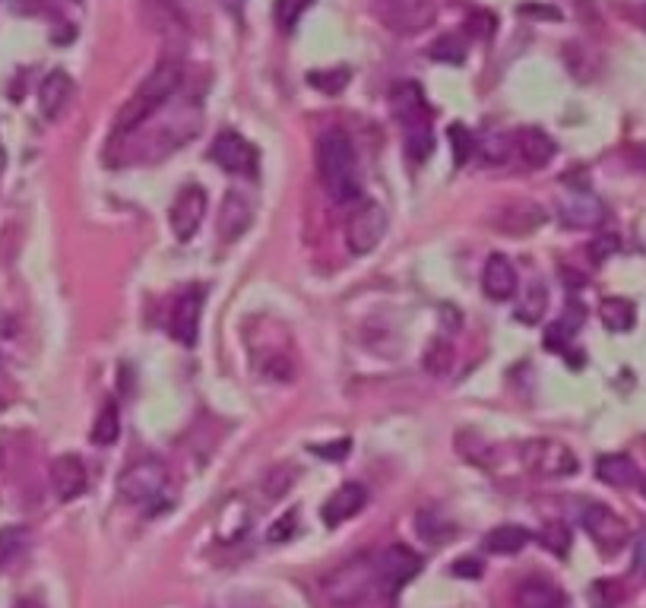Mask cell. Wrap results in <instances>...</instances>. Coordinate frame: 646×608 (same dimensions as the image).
Segmentation results:
<instances>
[{
	"instance_id": "1",
	"label": "cell",
	"mask_w": 646,
	"mask_h": 608,
	"mask_svg": "<svg viewBox=\"0 0 646 608\" xmlns=\"http://www.w3.org/2000/svg\"><path fill=\"white\" fill-rule=\"evenodd\" d=\"M318 172H321L326 194L349 207L361 197V175L359 159H356V146L349 140V134L343 127H330L323 131L318 140Z\"/></svg>"
},
{
	"instance_id": "2",
	"label": "cell",
	"mask_w": 646,
	"mask_h": 608,
	"mask_svg": "<svg viewBox=\"0 0 646 608\" xmlns=\"http://www.w3.org/2000/svg\"><path fill=\"white\" fill-rule=\"evenodd\" d=\"M181 79H184V73H181L178 61H162L140 83V89L121 106L117 117H114V137H127L137 127H144L146 121L178 92Z\"/></svg>"
},
{
	"instance_id": "3",
	"label": "cell",
	"mask_w": 646,
	"mask_h": 608,
	"mask_svg": "<svg viewBox=\"0 0 646 608\" xmlns=\"http://www.w3.org/2000/svg\"><path fill=\"white\" fill-rule=\"evenodd\" d=\"M377 586V558L359 555L321 580L323 599L333 608H359Z\"/></svg>"
},
{
	"instance_id": "4",
	"label": "cell",
	"mask_w": 646,
	"mask_h": 608,
	"mask_svg": "<svg viewBox=\"0 0 646 608\" xmlns=\"http://www.w3.org/2000/svg\"><path fill=\"white\" fill-rule=\"evenodd\" d=\"M371 13L394 36H419L437 20V0H374Z\"/></svg>"
},
{
	"instance_id": "5",
	"label": "cell",
	"mask_w": 646,
	"mask_h": 608,
	"mask_svg": "<svg viewBox=\"0 0 646 608\" xmlns=\"http://www.w3.org/2000/svg\"><path fill=\"white\" fill-rule=\"evenodd\" d=\"M165 485H169V469L156 457H144L131 463L117 479L121 498L131 504H152L165 492Z\"/></svg>"
},
{
	"instance_id": "6",
	"label": "cell",
	"mask_w": 646,
	"mask_h": 608,
	"mask_svg": "<svg viewBox=\"0 0 646 608\" xmlns=\"http://www.w3.org/2000/svg\"><path fill=\"white\" fill-rule=\"evenodd\" d=\"M387 228H390V219L381 203H361L346 222V245L356 257H368L374 248H381V241L387 238Z\"/></svg>"
},
{
	"instance_id": "7",
	"label": "cell",
	"mask_w": 646,
	"mask_h": 608,
	"mask_svg": "<svg viewBox=\"0 0 646 608\" xmlns=\"http://www.w3.org/2000/svg\"><path fill=\"white\" fill-rule=\"evenodd\" d=\"M523 463L545 479H568L580 469L574 450L564 447L561 441H530V444H523Z\"/></svg>"
},
{
	"instance_id": "8",
	"label": "cell",
	"mask_w": 646,
	"mask_h": 608,
	"mask_svg": "<svg viewBox=\"0 0 646 608\" xmlns=\"http://www.w3.org/2000/svg\"><path fill=\"white\" fill-rule=\"evenodd\" d=\"M207 215V190L200 184H184L178 194H175V203L169 210V225H172V235L178 241H190L200 228Z\"/></svg>"
},
{
	"instance_id": "9",
	"label": "cell",
	"mask_w": 646,
	"mask_h": 608,
	"mask_svg": "<svg viewBox=\"0 0 646 608\" xmlns=\"http://www.w3.org/2000/svg\"><path fill=\"white\" fill-rule=\"evenodd\" d=\"M580 523L602 551H618L628 542V523L606 504H586L580 510Z\"/></svg>"
},
{
	"instance_id": "10",
	"label": "cell",
	"mask_w": 646,
	"mask_h": 608,
	"mask_svg": "<svg viewBox=\"0 0 646 608\" xmlns=\"http://www.w3.org/2000/svg\"><path fill=\"white\" fill-rule=\"evenodd\" d=\"M422 571V555L412 551L409 545H390L387 551L377 555V583H384V590L394 596L399 593L412 576Z\"/></svg>"
},
{
	"instance_id": "11",
	"label": "cell",
	"mask_w": 646,
	"mask_h": 608,
	"mask_svg": "<svg viewBox=\"0 0 646 608\" xmlns=\"http://www.w3.org/2000/svg\"><path fill=\"white\" fill-rule=\"evenodd\" d=\"M203 298L207 291L200 286H187L178 295L175 308H172V323H169V333L178 339L181 346H194L197 343V333H200V318H203Z\"/></svg>"
},
{
	"instance_id": "12",
	"label": "cell",
	"mask_w": 646,
	"mask_h": 608,
	"mask_svg": "<svg viewBox=\"0 0 646 608\" xmlns=\"http://www.w3.org/2000/svg\"><path fill=\"white\" fill-rule=\"evenodd\" d=\"M210 159H213L222 172H228V175H248L253 169V162H257V152H253V146L241 134L222 131L213 140V146H210Z\"/></svg>"
},
{
	"instance_id": "13",
	"label": "cell",
	"mask_w": 646,
	"mask_h": 608,
	"mask_svg": "<svg viewBox=\"0 0 646 608\" xmlns=\"http://www.w3.org/2000/svg\"><path fill=\"white\" fill-rule=\"evenodd\" d=\"M558 219H561L564 228H574V232L576 228H599L609 219V210L589 190H576L558 203Z\"/></svg>"
},
{
	"instance_id": "14",
	"label": "cell",
	"mask_w": 646,
	"mask_h": 608,
	"mask_svg": "<svg viewBox=\"0 0 646 608\" xmlns=\"http://www.w3.org/2000/svg\"><path fill=\"white\" fill-rule=\"evenodd\" d=\"M253 222V200L245 190H228L222 197V210H219V238L222 241H238Z\"/></svg>"
},
{
	"instance_id": "15",
	"label": "cell",
	"mask_w": 646,
	"mask_h": 608,
	"mask_svg": "<svg viewBox=\"0 0 646 608\" xmlns=\"http://www.w3.org/2000/svg\"><path fill=\"white\" fill-rule=\"evenodd\" d=\"M545 210L538 207L536 200H510V203H504L498 215H495V225H498V232L504 235H513V238H520V235H533L536 228L545 225Z\"/></svg>"
},
{
	"instance_id": "16",
	"label": "cell",
	"mask_w": 646,
	"mask_h": 608,
	"mask_svg": "<svg viewBox=\"0 0 646 608\" xmlns=\"http://www.w3.org/2000/svg\"><path fill=\"white\" fill-rule=\"evenodd\" d=\"M51 488L58 495V501L71 504L76 501L86 488H89V475H86V466L76 454H61L54 463H51Z\"/></svg>"
},
{
	"instance_id": "17",
	"label": "cell",
	"mask_w": 646,
	"mask_h": 608,
	"mask_svg": "<svg viewBox=\"0 0 646 608\" xmlns=\"http://www.w3.org/2000/svg\"><path fill=\"white\" fill-rule=\"evenodd\" d=\"M364 504H368V492H364L361 482H346V485H339L321 507L323 526H330V530L343 526L346 520H352L356 513H361Z\"/></svg>"
},
{
	"instance_id": "18",
	"label": "cell",
	"mask_w": 646,
	"mask_h": 608,
	"mask_svg": "<svg viewBox=\"0 0 646 608\" xmlns=\"http://www.w3.org/2000/svg\"><path fill=\"white\" fill-rule=\"evenodd\" d=\"M558 152V144L542 131V127H523L513 134V156L526 169H545Z\"/></svg>"
},
{
	"instance_id": "19",
	"label": "cell",
	"mask_w": 646,
	"mask_h": 608,
	"mask_svg": "<svg viewBox=\"0 0 646 608\" xmlns=\"http://www.w3.org/2000/svg\"><path fill=\"white\" fill-rule=\"evenodd\" d=\"M73 99V79L67 71H51L38 86V111L45 121H58Z\"/></svg>"
},
{
	"instance_id": "20",
	"label": "cell",
	"mask_w": 646,
	"mask_h": 608,
	"mask_svg": "<svg viewBox=\"0 0 646 608\" xmlns=\"http://www.w3.org/2000/svg\"><path fill=\"white\" fill-rule=\"evenodd\" d=\"M513 603H517V608H564L568 596L561 593L558 583H551L545 576H526V580L517 583Z\"/></svg>"
},
{
	"instance_id": "21",
	"label": "cell",
	"mask_w": 646,
	"mask_h": 608,
	"mask_svg": "<svg viewBox=\"0 0 646 608\" xmlns=\"http://www.w3.org/2000/svg\"><path fill=\"white\" fill-rule=\"evenodd\" d=\"M390 106H394V117L399 121V127H412V124H425L431 121L428 99L422 92L419 83H399L390 96Z\"/></svg>"
},
{
	"instance_id": "22",
	"label": "cell",
	"mask_w": 646,
	"mask_h": 608,
	"mask_svg": "<svg viewBox=\"0 0 646 608\" xmlns=\"http://www.w3.org/2000/svg\"><path fill=\"white\" fill-rule=\"evenodd\" d=\"M482 291L492 301H510L517 295V270L504 253H488L482 270Z\"/></svg>"
},
{
	"instance_id": "23",
	"label": "cell",
	"mask_w": 646,
	"mask_h": 608,
	"mask_svg": "<svg viewBox=\"0 0 646 608\" xmlns=\"http://www.w3.org/2000/svg\"><path fill=\"white\" fill-rule=\"evenodd\" d=\"M596 479L611 488H628L641 482V469L628 454H606L596 460Z\"/></svg>"
},
{
	"instance_id": "24",
	"label": "cell",
	"mask_w": 646,
	"mask_h": 608,
	"mask_svg": "<svg viewBox=\"0 0 646 608\" xmlns=\"http://www.w3.org/2000/svg\"><path fill=\"white\" fill-rule=\"evenodd\" d=\"M475 156L485 165H504L513 156V134L504 131H482L475 137Z\"/></svg>"
},
{
	"instance_id": "25",
	"label": "cell",
	"mask_w": 646,
	"mask_h": 608,
	"mask_svg": "<svg viewBox=\"0 0 646 608\" xmlns=\"http://www.w3.org/2000/svg\"><path fill=\"white\" fill-rule=\"evenodd\" d=\"M415 530H419V536L431 542V545H444V542H450V538L457 536V526L444 517V510H437V507H428V510H422V513H415Z\"/></svg>"
},
{
	"instance_id": "26",
	"label": "cell",
	"mask_w": 646,
	"mask_h": 608,
	"mask_svg": "<svg viewBox=\"0 0 646 608\" xmlns=\"http://www.w3.org/2000/svg\"><path fill=\"white\" fill-rule=\"evenodd\" d=\"M530 530L526 526H517V523H504V526H495L488 536H485V548L492 555H517L520 548H526L530 542Z\"/></svg>"
},
{
	"instance_id": "27",
	"label": "cell",
	"mask_w": 646,
	"mask_h": 608,
	"mask_svg": "<svg viewBox=\"0 0 646 608\" xmlns=\"http://www.w3.org/2000/svg\"><path fill=\"white\" fill-rule=\"evenodd\" d=\"M29 551V530L26 526H3L0 530V571L13 568Z\"/></svg>"
},
{
	"instance_id": "28",
	"label": "cell",
	"mask_w": 646,
	"mask_h": 608,
	"mask_svg": "<svg viewBox=\"0 0 646 608\" xmlns=\"http://www.w3.org/2000/svg\"><path fill=\"white\" fill-rule=\"evenodd\" d=\"M117 437H121V412H117V402L108 399L105 406H102V412H99L96 422H92L89 441L99 444V447H111Z\"/></svg>"
},
{
	"instance_id": "29",
	"label": "cell",
	"mask_w": 646,
	"mask_h": 608,
	"mask_svg": "<svg viewBox=\"0 0 646 608\" xmlns=\"http://www.w3.org/2000/svg\"><path fill=\"white\" fill-rule=\"evenodd\" d=\"M545 311H548V291L542 283H530L526 288V295L520 298V305H517V321L526 323V326H536L542 318H545Z\"/></svg>"
},
{
	"instance_id": "30",
	"label": "cell",
	"mask_w": 646,
	"mask_h": 608,
	"mask_svg": "<svg viewBox=\"0 0 646 608\" xmlns=\"http://www.w3.org/2000/svg\"><path fill=\"white\" fill-rule=\"evenodd\" d=\"M599 318L611 333H628L634 326V305L628 298H606L599 305Z\"/></svg>"
},
{
	"instance_id": "31",
	"label": "cell",
	"mask_w": 646,
	"mask_h": 608,
	"mask_svg": "<svg viewBox=\"0 0 646 608\" xmlns=\"http://www.w3.org/2000/svg\"><path fill=\"white\" fill-rule=\"evenodd\" d=\"M402 146L409 152L412 162H425L434 149V131H431V121L425 124H415V127H402Z\"/></svg>"
},
{
	"instance_id": "32",
	"label": "cell",
	"mask_w": 646,
	"mask_h": 608,
	"mask_svg": "<svg viewBox=\"0 0 646 608\" xmlns=\"http://www.w3.org/2000/svg\"><path fill=\"white\" fill-rule=\"evenodd\" d=\"M422 364H425V371L434 374V377L450 374V368H454V346L447 339H431L425 356H422Z\"/></svg>"
},
{
	"instance_id": "33",
	"label": "cell",
	"mask_w": 646,
	"mask_h": 608,
	"mask_svg": "<svg viewBox=\"0 0 646 608\" xmlns=\"http://www.w3.org/2000/svg\"><path fill=\"white\" fill-rule=\"evenodd\" d=\"M311 3L314 0H276V7H273V20H276V26H279V33H291L298 23H301V16L311 10Z\"/></svg>"
},
{
	"instance_id": "34",
	"label": "cell",
	"mask_w": 646,
	"mask_h": 608,
	"mask_svg": "<svg viewBox=\"0 0 646 608\" xmlns=\"http://www.w3.org/2000/svg\"><path fill=\"white\" fill-rule=\"evenodd\" d=\"M428 54L440 64H463L467 61V41L460 36H440L428 48Z\"/></svg>"
},
{
	"instance_id": "35",
	"label": "cell",
	"mask_w": 646,
	"mask_h": 608,
	"mask_svg": "<svg viewBox=\"0 0 646 608\" xmlns=\"http://www.w3.org/2000/svg\"><path fill=\"white\" fill-rule=\"evenodd\" d=\"M538 542H542L551 555L564 558V555L571 551V530H568L564 523H548V526L538 533Z\"/></svg>"
},
{
	"instance_id": "36",
	"label": "cell",
	"mask_w": 646,
	"mask_h": 608,
	"mask_svg": "<svg viewBox=\"0 0 646 608\" xmlns=\"http://www.w3.org/2000/svg\"><path fill=\"white\" fill-rule=\"evenodd\" d=\"M450 146H454V162L467 165L469 159L475 156V134H469V127L463 124H450Z\"/></svg>"
},
{
	"instance_id": "37",
	"label": "cell",
	"mask_w": 646,
	"mask_h": 608,
	"mask_svg": "<svg viewBox=\"0 0 646 608\" xmlns=\"http://www.w3.org/2000/svg\"><path fill=\"white\" fill-rule=\"evenodd\" d=\"M291 482H295V469L291 466H276L273 472H266L263 492H266V498H283L291 488Z\"/></svg>"
},
{
	"instance_id": "38",
	"label": "cell",
	"mask_w": 646,
	"mask_h": 608,
	"mask_svg": "<svg viewBox=\"0 0 646 608\" xmlns=\"http://www.w3.org/2000/svg\"><path fill=\"white\" fill-rule=\"evenodd\" d=\"M308 83L314 86V89H321V92H330V96H336V92H343L346 89V83H349V71H314L308 73Z\"/></svg>"
},
{
	"instance_id": "39",
	"label": "cell",
	"mask_w": 646,
	"mask_h": 608,
	"mask_svg": "<svg viewBox=\"0 0 646 608\" xmlns=\"http://www.w3.org/2000/svg\"><path fill=\"white\" fill-rule=\"evenodd\" d=\"M589 603H593V608H614L621 603V590L611 580H599L589 590Z\"/></svg>"
},
{
	"instance_id": "40",
	"label": "cell",
	"mask_w": 646,
	"mask_h": 608,
	"mask_svg": "<svg viewBox=\"0 0 646 608\" xmlns=\"http://www.w3.org/2000/svg\"><path fill=\"white\" fill-rule=\"evenodd\" d=\"M311 454H318L321 460H333V463H339V460H346L349 457V450H352V441H333V444H311L308 447Z\"/></svg>"
},
{
	"instance_id": "41",
	"label": "cell",
	"mask_w": 646,
	"mask_h": 608,
	"mask_svg": "<svg viewBox=\"0 0 646 608\" xmlns=\"http://www.w3.org/2000/svg\"><path fill=\"white\" fill-rule=\"evenodd\" d=\"M295 533H298V513H295V510H288V513H283V517L270 526L266 538H270V542H288Z\"/></svg>"
},
{
	"instance_id": "42",
	"label": "cell",
	"mask_w": 646,
	"mask_h": 608,
	"mask_svg": "<svg viewBox=\"0 0 646 608\" xmlns=\"http://www.w3.org/2000/svg\"><path fill=\"white\" fill-rule=\"evenodd\" d=\"M614 251H618V238H614V235H609V232H606L602 238H596V241L589 245V253H593V260H596V263L609 260Z\"/></svg>"
},
{
	"instance_id": "43",
	"label": "cell",
	"mask_w": 646,
	"mask_h": 608,
	"mask_svg": "<svg viewBox=\"0 0 646 608\" xmlns=\"http://www.w3.org/2000/svg\"><path fill=\"white\" fill-rule=\"evenodd\" d=\"M634 571L646 573V530L634 538Z\"/></svg>"
},
{
	"instance_id": "44",
	"label": "cell",
	"mask_w": 646,
	"mask_h": 608,
	"mask_svg": "<svg viewBox=\"0 0 646 608\" xmlns=\"http://www.w3.org/2000/svg\"><path fill=\"white\" fill-rule=\"evenodd\" d=\"M454 571L469 573V576H479V573H482V564H479V561H467V564H457Z\"/></svg>"
},
{
	"instance_id": "45",
	"label": "cell",
	"mask_w": 646,
	"mask_h": 608,
	"mask_svg": "<svg viewBox=\"0 0 646 608\" xmlns=\"http://www.w3.org/2000/svg\"><path fill=\"white\" fill-rule=\"evenodd\" d=\"M219 3H222L232 16H241V7H245L248 0H219Z\"/></svg>"
},
{
	"instance_id": "46",
	"label": "cell",
	"mask_w": 646,
	"mask_h": 608,
	"mask_svg": "<svg viewBox=\"0 0 646 608\" xmlns=\"http://www.w3.org/2000/svg\"><path fill=\"white\" fill-rule=\"evenodd\" d=\"M16 608H41L36 603V599H20V603H16Z\"/></svg>"
},
{
	"instance_id": "47",
	"label": "cell",
	"mask_w": 646,
	"mask_h": 608,
	"mask_svg": "<svg viewBox=\"0 0 646 608\" xmlns=\"http://www.w3.org/2000/svg\"><path fill=\"white\" fill-rule=\"evenodd\" d=\"M3 165H7V152H3V146H0V172H3Z\"/></svg>"
},
{
	"instance_id": "48",
	"label": "cell",
	"mask_w": 646,
	"mask_h": 608,
	"mask_svg": "<svg viewBox=\"0 0 646 608\" xmlns=\"http://www.w3.org/2000/svg\"><path fill=\"white\" fill-rule=\"evenodd\" d=\"M637 488H641V495L646 498V479H641V482H637Z\"/></svg>"
}]
</instances>
